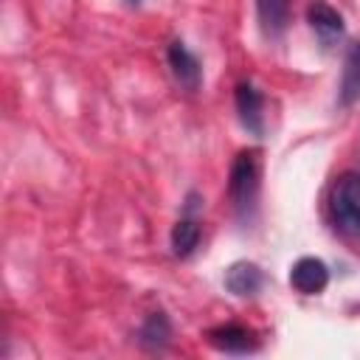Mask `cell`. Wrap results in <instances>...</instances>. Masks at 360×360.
Segmentation results:
<instances>
[{
  "instance_id": "cell-1",
  "label": "cell",
  "mask_w": 360,
  "mask_h": 360,
  "mask_svg": "<svg viewBox=\"0 0 360 360\" xmlns=\"http://www.w3.org/2000/svg\"><path fill=\"white\" fill-rule=\"evenodd\" d=\"M228 197L233 202V211L248 219L259 197V149H242L233 158L228 174Z\"/></svg>"
},
{
  "instance_id": "cell-2",
  "label": "cell",
  "mask_w": 360,
  "mask_h": 360,
  "mask_svg": "<svg viewBox=\"0 0 360 360\" xmlns=\"http://www.w3.org/2000/svg\"><path fill=\"white\" fill-rule=\"evenodd\" d=\"M329 211L338 231H343L346 236H360V174L346 172L335 180Z\"/></svg>"
},
{
  "instance_id": "cell-3",
  "label": "cell",
  "mask_w": 360,
  "mask_h": 360,
  "mask_svg": "<svg viewBox=\"0 0 360 360\" xmlns=\"http://www.w3.org/2000/svg\"><path fill=\"white\" fill-rule=\"evenodd\" d=\"M307 20H309V28L315 31V37H318V42H321L323 48L338 45V42L343 39V34H346L343 17H340L329 3H323V0L309 3V8H307Z\"/></svg>"
},
{
  "instance_id": "cell-4",
  "label": "cell",
  "mask_w": 360,
  "mask_h": 360,
  "mask_svg": "<svg viewBox=\"0 0 360 360\" xmlns=\"http://www.w3.org/2000/svg\"><path fill=\"white\" fill-rule=\"evenodd\" d=\"M290 284H292V290L301 292V295H318V292H323L326 284H329V267H326L321 259H315V256H304V259H298V262L292 264V270H290Z\"/></svg>"
},
{
  "instance_id": "cell-5",
  "label": "cell",
  "mask_w": 360,
  "mask_h": 360,
  "mask_svg": "<svg viewBox=\"0 0 360 360\" xmlns=\"http://www.w3.org/2000/svg\"><path fill=\"white\" fill-rule=\"evenodd\" d=\"M166 56H169V68H172L177 84L186 87L188 93H194V90L200 87V82H202V68H200L197 56H194L180 39H174V42L169 45Z\"/></svg>"
},
{
  "instance_id": "cell-6",
  "label": "cell",
  "mask_w": 360,
  "mask_h": 360,
  "mask_svg": "<svg viewBox=\"0 0 360 360\" xmlns=\"http://www.w3.org/2000/svg\"><path fill=\"white\" fill-rule=\"evenodd\" d=\"M208 343L217 349V352H225V354H248L259 346L256 335L239 323H225V326H217L208 332Z\"/></svg>"
},
{
  "instance_id": "cell-7",
  "label": "cell",
  "mask_w": 360,
  "mask_h": 360,
  "mask_svg": "<svg viewBox=\"0 0 360 360\" xmlns=\"http://www.w3.org/2000/svg\"><path fill=\"white\" fill-rule=\"evenodd\" d=\"M264 101H262V93L253 87V84H248V82H242L239 87H236V112H239V121H242V127L248 129V132H253V135H262L264 132Z\"/></svg>"
},
{
  "instance_id": "cell-8",
  "label": "cell",
  "mask_w": 360,
  "mask_h": 360,
  "mask_svg": "<svg viewBox=\"0 0 360 360\" xmlns=\"http://www.w3.org/2000/svg\"><path fill=\"white\" fill-rule=\"evenodd\" d=\"M264 284V273L259 270V264L253 262H233L228 270H225V287L245 298V295H256Z\"/></svg>"
},
{
  "instance_id": "cell-9",
  "label": "cell",
  "mask_w": 360,
  "mask_h": 360,
  "mask_svg": "<svg viewBox=\"0 0 360 360\" xmlns=\"http://www.w3.org/2000/svg\"><path fill=\"white\" fill-rule=\"evenodd\" d=\"M256 14L264 37L276 39L284 34L290 20V0H256Z\"/></svg>"
},
{
  "instance_id": "cell-10",
  "label": "cell",
  "mask_w": 360,
  "mask_h": 360,
  "mask_svg": "<svg viewBox=\"0 0 360 360\" xmlns=\"http://www.w3.org/2000/svg\"><path fill=\"white\" fill-rule=\"evenodd\" d=\"M340 101L354 104L360 101V42L349 48L346 68H343V82H340Z\"/></svg>"
},
{
  "instance_id": "cell-11",
  "label": "cell",
  "mask_w": 360,
  "mask_h": 360,
  "mask_svg": "<svg viewBox=\"0 0 360 360\" xmlns=\"http://www.w3.org/2000/svg\"><path fill=\"white\" fill-rule=\"evenodd\" d=\"M169 338H172V326H169V318H166L163 312H152V315L143 321L141 332H138V340H141L146 349H163V346L169 343Z\"/></svg>"
},
{
  "instance_id": "cell-12",
  "label": "cell",
  "mask_w": 360,
  "mask_h": 360,
  "mask_svg": "<svg viewBox=\"0 0 360 360\" xmlns=\"http://www.w3.org/2000/svg\"><path fill=\"white\" fill-rule=\"evenodd\" d=\"M200 242V225L194 219H180L172 228V250L174 256H188Z\"/></svg>"
},
{
  "instance_id": "cell-13",
  "label": "cell",
  "mask_w": 360,
  "mask_h": 360,
  "mask_svg": "<svg viewBox=\"0 0 360 360\" xmlns=\"http://www.w3.org/2000/svg\"><path fill=\"white\" fill-rule=\"evenodd\" d=\"M129 3H141V0H129Z\"/></svg>"
}]
</instances>
